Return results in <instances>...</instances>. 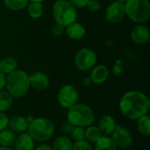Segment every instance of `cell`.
I'll list each match as a JSON object with an SVG mask.
<instances>
[{"label": "cell", "instance_id": "83f0119b", "mask_svg": "<svg viewBox=\"0 0 150 150\" xmlns=\"http://www.w3.org/2000/svg\"><path fill=\"white\" fill-rule=\"evenodd\" d=\"M72 150H93L92 146L87 141H79V142H75L73 144V149Z\"/></svg>", "mask_w": 150, "mask_h": 150}, {"label": "cell", "instance_id": "4316f807", "mask_svg": "<svg viewBox=\"0 0 150 150\" xmlns=\"http://www.w3.org/2000/svg\"><path fill=\"white\" fill-rule=\"evenodd\" d=\"M69 134L71 136V139L75 142L85 140V129H83V127H74Z\"/></svg>", "mask_w": 150, "mask_h": 150}, {"label": "cell", "instance_id": "ab89813d", "mask_svg": "<svg viewBox=\"0 0 150 150\" xmlns=\"http://www.w3.org/2000/svg\"><path fill=\"white\" fill-rule=\"evenodd\" d=\"M29 1H31V2H39V3H41V2H43L44 0H29Z\"/></svg>", "mask_w": 150, "mask_h": 150}, {"label": "cell", "instance_id": "8fae6325", "mask_svg": "<svg viewBox=\"0 0 150 150\" xmlns=\"http://www.w3.org/2000/svg\"><path fill=\"white\" fill-rule=\"evenodd\" d=\"M131 38H132L133 41L138 45L146 44L149 40V30L144 25H135L131 32Z\"/></svg>", "mask_w": 150, "mask_h": 150}, {"label": "cell", "instance_id": "4fadbf2b", "mask_svg": "<svg viewBox=\"0 0 150 150\" xmlns=\"http://www.w3.org/2000/svg\"><path fill=\"white\" fill-rule=\"evenodd\" d=\"M116 121L114 118L111 115H104L100 118L98 123V127L102 133V134L105 136L111 135L115 127H116Z\"/></svg>", "mask_w": 150, "mask_h": 150}, {"label": "cell", "instance_id": "7402d4cb", "mask_svg": "<svg viewBox=\"0 0 150 150\" xmlns=\"http://www.w3.org/2000/svg\"><path fill=\"white\" fill-rule=\"evenodd\" d=\"M102 136V133L98 127L91 125L85 129V140H87L88 142L96 143Z\"/></svg>", "mask_w": 150, "mask_h": 150}, {"label": "cell", "instance_id": "ffe728a7", "mask_svg": "<svg viewBox=\"0 0 150 150\" xmlns=\"http://www.w3.org/2000/svg\"><path fill=\"white\" fill-rule=\"evenodd\" d=\"M52 149L53 150H72L73 143L69 137L60 136L54 140Z\"/></svg>", "mask_w": 150, "mask_h": 150}, {"label": "cell", "instance_id": "52a82bcc", "mask_svg": "<svg viewBox=\"0 0 150 150\" xmlns=\"http://www.w3.org/2000/svg\"><path fill=\"white\" fill-rule=\"evenodd\" d=\"M78 99L79 93L77 90L70 84L63 85L57 94V100L60 105L66 109H69L76 104H77Z\"/></svg>", "mask_w": 150, "mask_h": 150}, {"label": "cell", "instance_id": "f35d334b", "mask_svg": "<svg viewBox=\"0 0 150 150\" xmlns=\"http://www.w3.org/2000/svg\"><path fill=\"white\" fill-rule=\"evenodd\" d=\"M0 150H14V149H11V148H9V147H1V146H0Z\"/></svg>", "mask_w": 150, "mask_h": 150}, {"label": "cell", "instance_id": "e575fe53", "mask_svg": "<svg viewBox=\"0 0 150 150\" xmlns=\"http://www.w3.org/2000/svg\"><path fill=\"white\" fill-rule=\"evenodd\" d=\"M5 81H6V77L4 74L0 72V91H3V89L5 87Z\"/></svg>", "mask_w": 150, "mask_h": 150}, {"label": "cell", "instance_id": "6da1fadb", "mask_svg": "<svg viewBox=\"0 0 150 150\" xmlns=\"http://www.w3.org/2000/svg\"><path fill=\"white\" fill-rule=\"evenodd\" d=\"M149 109V99L142 92L131 91L123 95L120 101V110L122 115L132 120L147 115Z\"/></svg>", "mask_w": 150, "mask_h": 150}, {"label": "cell", "instance_id": "484cf974", "mask_svg": "<svg viewBox=\"0 0 150 150\" xmlns=\"http://www.w3.org/2000/svg\"><path fill=\"white\" fill-rule=\"evenodd\" d=\"M29 0H4L5 6L11 11H21L27 6Z\"/></svg>", "mask_w": 150, "mask_h": 150}, {"label": "cell", "instance_id": "8d00e7d4", "mask_svg": "<svg viewBox=\"0 0 150 150\" xmlns=\"http://www.w3.org/2000/svg\"><path fill=\"white\" fill-rule=\"evenodd\" d=\"M92 83H92V80L91 79V77H86V78L83 79V85H84V86L88 87V86L91 85Z\"/></svg>", "mask_w": 150, "mask_h": 150}, {"label": "cell", "instance_id": "8992f818", "mask_svg": "<svg viewBox=\"0 0 150 150\" xmlns=\"http://www.w3.org/2000/svg\"><path fill=\"white\" fill-rule=\"evenodd\" d=\"M53 15L57 23L67 26L76 21L77 11L68 0H57L53 6Z\"/></svg>", "mask_w": 150, "mask_h": 150}, {"label": "cell", "instance_id": "ba28073f", "mask_svg": "<svg viewBox=\"0 0 150 150\" xmlns=\"http://www.w3.org/2000/svg\"><path fill=\"white\" fill-rule=\"evenodd\" d=\"M74 62L79 70L87 71L96 64L97 54L91 48H82L76 53Z\"/></svg>", "mask_w": 150, "mask_h": 150}, {"label": "cell", "instance_id": "7c38bea8", "mask_svg": "<svg viewBox=\"0 0 150 150\" xmlns=\"http://www.w3.org/2000/svg\"><path fill=\"white\" fill-rule=\"evenodd\" d=\"M30 86L37 91H44L46 90L50 83L48 76L43 72H34L31 76H29Z\"/></svg>", "mask_w": 150, "mask_h": 150}, {"label": "cell", "instance_id": "30bf717a", "mask_svg": "<svg viewBox=\"0 0 150 150\" xmlns=\"http://www.w3.org/2000/svg\"><path fill=\"white\" fill-rule=\"evenodd\" d=\"M126 16V9L124 3L112 2L109 4L105 11V18L110 23H119Z\"/></svg>", "mask_w": 150, "mask_h": 150}, {"label": "cell", "instance_id": "2e32d148", "mask_svg": "<svg viewBox=\"0 0 150 150\" xmlns=\"http://www.w3.org/2000/svg\"><path fill=\"white\" fill-rule=\"evenodd\" d=\"M14 150H33L34 141L28 134L22 133L14 142Z\"/></svg>", "mask_w": 150, "mask_h": 150}, {"label": "cell", "instance_id": "9a60e30c", "mask_svg": "<svg viewBox=\"0 0 150 150\" xmlns=\"http://www.w3.org/2000/svg\"><path fill=\"white\" fill-rule=\"evenodd\" d=\"M90 77L94 83H103L109 77V69L105 65H98L91 70Z\"/></svg>", "mask_w": 150, "mask_h": 150}, {"label": "cell", "instance_id": "f546056e", "mask_svg": "<svg viewBox=\"0 0 150 150\" xmlns=\"http://www.w3.org/2000/svg\"><path fill=\"white\" fill-rule=\"evenodd\" d=\"M51 31H52V33L54 34V36L59 37V36L62 35V33H64V31H65V26H64L63 25L60 24V23L55 22V23L53 25Z\"/></svg>", "mask_w": 150, "mask_h": 150}, {"label": "cell", "instance_id": "7a4b0ae2", "mask_svg": "<svg viewBox=\"0 0 150 150\" xmlns=\"http://www.w3.org/2000/svg\"><path fill=\"white\" fill-rule=\"evenodd\" d=\"M7 91L13 98H21L25 96L30 89L29 75L23 70H14L8 74L5 81Z\"/></svg>", "mask_w": 150, "mask_h": 150}, {"label": "cell", "instance_id": "1f68e13d", "mask_svg": "<svg viewBox=\"0 0 150 150\" xmlns=\"http://www.w3.org/2000/svg\"><path fill=\"white\" fill-rule=\"evenodd\" d=\"M74 127H75V126H73V125L67 120H65V121L62 123V132H63L64 134H69L71 133V131L73 130Z\"/></svg>", "mask_w": 150, "mask_h": 150}, {"label": "cell", "instance_id": "4dcf8cb0", "mask_svg": "<svg viewBox=\"0 0 150 150\" xmlns=\"http://www.w3.org/2000/svg\"><path fill=\"white\" fill-rule=\"evenodd\" d=\"M86 7L91 11H98L100 9L101 4L98 0H89L86 4Z\"/></svg>", "mask_w": 150, "mask_h": 150}, {"label": "cell", "instance_id": "74e56055", "mask_svg": "<svg viewBox=\"0 0 150 150\" xmlns=\"http://www.w3.org/2000/svg\"><path fill=\"white\" fill-rule=\"evenodd\" d=\"M25 119H26V120H27V122H28V123L32 122V121L34 120V118L33 117V115H29V116H28L27 118H25Z\"/></svg>", "mask_w": 150, "mask_h": 150}, {"label": "cell", "instance_id": "5bb4252c", "mask_svg": "<svg viewBox=\"0 0 150 150\" xmlns=\"http://www.w3.org/2000/svg\"><path fill=\"white\" fill-rule=\"evenodd\" d=\"M29 123L27 122L26 119L20 115H16L11 117L9 120L8 127L12 132L16 133H24L27 130Z\"/></svg>", "mask_w": 150, "mask_h": 150}, {"label": "cell", "instance_id": "9c48e42d", "mask_svg": "<svg viewBox=\"0 0 150 150\" xmlns=\"http://www.w3.org/2000/svg\"><path fill=\"white\" fill-rule=\"evenodd\" d=\"M112 139L114 142L117 148L120 149H128L132 143H133V135L129 132L128 129H127L124 127L121 126H116L113 133L112 134Z\"/></svg>", "mask_w": 150, "mask_h": 150}, {"label": "cell", "instance_id": "e0dca14e", "mask_svg": "<svg viewBox=\"0 0 150 150\" xmlns=\"http://www.w3.org/2000/svg\"><path fill=\"white\" fill-rule=\"evenodd\" d=\"M86 30L83 25L78 22H74L66 26V33L69 39L74 40H81L85 35Z\"/></svg>", "mask_w": 150, "mask_h": 150}, {"label": "cell", "instance_id": "277c9868", "mask_svg": "<svg viewBox=\"0 0 150 150\" xmlns=\"http://www.w3.org/2000/svg\"><path fill=\"white\" fill-rule=\"evenodd\" d=\"M68 120L75 127H87L94 122V112L89 105L77 103L69 109Z\"/></svg>", "mask_w": 150, "mask_h": 150}, {"label": "cell", "instance_id": "ac0fdd59", "mask_svg": "<svg viewBox=\"0 0 150 150\" xmlns=\"http://www.w3.org/2000/svg\"><path fill=\"white\" fill-rule=\"evenodd\" d=\"M18 62L11 56H7L0 60V72L3 74H10L17 69Z\"/></svg>", "mask_w": 150, "mask_h": 150}, {"label": "cell", "instance_id": "f1b7e54d", "mask_svg": "<svg viewBox=\"0 0 150 150\" xmlns=\"http://www.w3.org/2000/svg\"><path fill=\"white\" fill-rule=\"evenodd\" d=\"M123 69H124V62L122 60H117L113 65V68H112V73L114 76H120L123 72Z\"/></svg>", "mask_w": 150, "mask_h": 150}, {"label": "cell", "instance_id": "5b68a950", "mask_svg": "<svg viewBox=\"0 0 150 150\" xmlns=\"http://www.w3.org/2000/svg\"><path fill=\"white\" fill-rule=\"evenodd\" d=\"M126 15L134 22L142 24L149 20L150 3L149 0H127L125 3Z\"/></svg>", "mask_w": 150, "mask_h": 150}, {"label": "cell", "instance_id": "d590c367", "mask_svg": "<svg viewBox=\"0 0 150 150\" xmlns=\"http://www.w3.org/2000/svg\"><path fill=\"white\" fill-rule=\"evenodd\" d=\"M35 150H53L52 147L47 145V144H41L40 146H38Z\"/></svg>", "mask_w": 150, "mask_h": 150}, {"label": "cell", "instance_id": "cb8c5ba5", "mask_svg": "<svg viewBox=\"0 0 150 150\" xmlns=\"http://www.w3.org/2000/svg\"><path fill=\"white\" fill-rule=\"evenodd\" d=\"M137 127L140 134L143 136L150 135V119L149 116L143 115L137 120Z\"/></svg>", "mask_w": 150, "mask_h": 150}, {"label": "cell", "instance_id": "603a6c76", "mask_svg": "<svg viewBox=\"0 0 150 150\" xmlns=\"http://www.w3.org/2000/svg\"><path fill=\"white\" fill-rule=\"evenodd\" d=\"M27 12L28 15L33 18H40L44 13V7L41 3L39 2H31L27 4Z\"/></svg>", "mask_w": 150, "mask_h": 150}, {"label": "cell", "instance_id": "3957f363", "mask_svg": "<svg viewBox=\"0 0 150 150\" xmlns=\"http://www.w3.org/2000/svg\"><path fill=\"white\" fill-rule=\"evenodd\" d=\"M54 125L47 118H37L29 123L27 134L33 141L44 142L48 141L54 134Z\"/></svg>", "mask_w": 150, "mask_h": 150}, {"label": "cell", "instance_id": "836d02e7", "mask_svg": "<svg viewBox=\"0 0 150 150\" xmlns=\"http://www.w3.org/2000/svg\"><path fill=\"white\" fill-rule=\"evenodd\" d=\"M76 8H83L86 6L89 0H68Z\"/></svg>", "mask_w": 150, "mask_h": 150}, {"label": "cell", "instance_id": "60d3db41", "mask_svg": "<svg viewBox=\"0 0 150 150\" xmlns=\"http://www.w3.org/2000/svg\"><path fill=\"white\" fill-rule=\"evenodd\" d=\"M114 1H116V2H120V3H125L127 0H114Z\"/></svg>", "mask_w": 150, "mask_h": 150}, {"label": "cell", "instance_id": "b9f144b4", "mask_svg": "<svg viewBox=\"0 0 150 150\" xmlns=\"http://www.w3.org/2000/svg\"><path fill=\"white\" fill-rule=\"evenodd\" d=\"M124 150H133V149H124Z\"/></svg>", "mask_w": 150, "mask_h": 150}, {"label": "cell", "instance_id": "d6986e66", "mask_svg": "<svg viewBox=\"0 0 150 150\" xmlns=\"http://www.w3.org/2000/svg\"><path fill=\"white\" fill-rule=\"evenodd\" d=\"M16 140L15 133L11 129H4L0 131V146L11 148Z\"/></svg>", "mask_w": 150, "mask_h": 150}, {"label": "cell", "instance_id": "d6a6232c", "mask_svg": "<svg viewBox=\"0 0 150 150\" xmlns=\"http://www.w3.org/2000/svg\"><path fill=\"white\" fill-rule=\"evenodd\" d=\"M8 123H9L8 117L4 112H0V131L6 129L8 127Z\"/></svg>", "mask_w": 150, "mask_h": 150}, {"label": "cell", "instance_id": "44dd1931", "mask_svg": "<svg viewBox=\"0 0 150 150\" xmlns=\"http://www.w3.org/2000/svg\"><path fill=\"white\" fill-rule=\"evenodd\" d=\"M95 150H117V147L112 137L105 135L95 143Z\"/></svg>", "mask_w": 150, "mask_h": 150}, {"label": "cell", "instance_id": "d4e9b609", "mask_svg": "<svg viewBox=\"0 0 150 150\" xmlns=\"http://www.w3.org/2000/svg\"><path fill=\"white\" fill-rule=\"evenodd\" d=\"M13 102V97L7 91H0V112L8 110Z\"/></svg>", "mask_w": 150, "mask_h": 150}]
</instances>
